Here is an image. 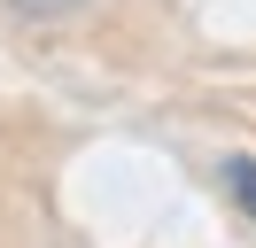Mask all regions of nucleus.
<instances>
[{
  "label": "nucleus",
  "mask_w": 256,
  "mask_h": 248,
  "mask_svg": "<svg viewBox=\"0 0 256 248\" xmlns=\"http://www.w3.org/2000/svg\"><path fill=\"white\" fill-rule=\"evenodd\" d=\"M218 186H225V202L256 225V155H225V163H218Z\"/></svg>",
  "instance_id": "nucleus-1"
},
{
  "label": "nucleus",
  "mask_w": 256,
  "mask_h": 248,
  "mask_svg": "<svg viewBox=\"0 0 256 248\" xmlns=\"http://www.w3.org/2000/svg\"><path fill=\"white\" fill-rule=\"evenodd\" d=\"M16 16H32V24H62V16H78V8H94V0H8Z\"/></svg>",
  "instance_id": "nucleus-2"
}]
</instances>
